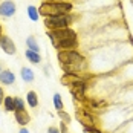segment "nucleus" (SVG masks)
<instances>
[{
    "mask_svg": "<svg viewBox=\"0 0 133 133\" xmlns=\"http://www.w3.org/2000/svg\"><path fill=\"white\" fill-rule=\"evenodd\" d=\"M26 99H28V104H29L31 107H37L38 106V98H37V93L35 92H28Z\"/></svg>",
    "mask_w": 133,
    "mask_h": 133,
    "instance_id": "nucleus-16",
    "label": "nucleus"
},
{
    "mask_svg": "<svg viewBox=\"0 0 133 133\" xmlns=\"http://www.w3.org/2000/svg\"><path fill=\"white\" fill-rule=\"evenodd\" d=\"M15 110H25V104L20 98H15Z\"/></svg>",
    "mask_w": 133,
    "mask_h": 133,
    "instance_id": "nucleus-20",
    "label": "nucleus"
},
{
    "mask_svg": "<svg viewBox=\"0 0 133 133\" xmlns=\"http://www.w3.org/2000/svg\"><path fill=\"white\" fill-rule=\"evenodd\" d=\"M3 104H5V109L8 112H15V98H12V96H5Z\"/></svg>",
    "mask_w": 133,
    "mask_h": 133,
    "instance_id": "nucleus-12",
    "label": "nucleus"
},
{
    "mask_svg": "<svg viewBox=\"0 0 133 133\" xmlns=\"http://www.w3.org/2000/svg\"><path fill=\"white\" fill-rule=\"evenodd\" d=\"M58 115H60V118L63 119V122H64V124H67V122L70 121V116L67 115V113L64 112V110H60V112H58Z\"/></svg>",
    "mask_w": 133,
    "mask_h": 133,
    "instance_id": "nucleus-19",
    "label": "nucleus"
},
{
    "mask_svg": "<svg viewBox=\"0 0 133 133\" xmlns=\"http://www.w3.org/2000/svg\"><path fill=\"white\" fill-rule=\"evenodd\" d=\"M0 72H2V67H0Z\"/></svg>",
    "mask_w": 133,
    "mask_h": 133,
    "instance_id": "nucleus-27",
    "label": "nucleus"
},
{
    "mask_svg": "<svg viewBox=\"0 0 133 133\" xmlns=\"http://www.w3.org/2000/svg\"><path fill=\"white\" fill-rule=\"evenodd\" d=\"M78 46V40L77 38H67V40H61L55 44V48L58 51H75V48Z\"/></svg>",
    "mask_w": 133,
    "mask_h": 133,
    "instance_id": "nucleus-7",
    "label": "nucleus"
},
{
    "mask_svg": "<svg viewBox=\"0 0 133 133\" xmlns=\"http://www.w3.org/2000/svg\"><path fill=\"white\" fill-rule=\"evenodd\" d=\"M0 48H2L3 52L8 54V55H14V54L17 52L15 43L9 37H6V35H2V38H0Z\"/></svg>",
    "mask_w": 133,
    "mask_h": 133,
    "instance_id": "nucleus-6",
    "label": "nucleus"
},
{
    "mask_svg": "<svg viewBox=\"0 0 133 133\" xmlns=\"http://www.w3.org/2000/svg\"><path fill=\"white\" fill-rule=\"evenodd\" d=\"M54 104H55V109L60 112V110H63V101H61V95L60 93H55L54 95Z\"/></svg>",
    "mask_w": 133,
    "mask_h": 133,
    "instance_id": "nucleus-18",
    "label": "nucleus"
},
{
    "mask_svg": "<svg viewBox=\"0 0 133 133\" xmlns=\"http://www.w3.org/2000/svg\"><path fill=\"white\" fill-rule=\"evenodd\" d=\"M26 46L29 48V51H34V52H38V51H40V48H38V43H37V40H35L34 37H28Z\"/></svg>",
    "mask_w": 133,
    "mask_h": 133,
    "instance_id": "nucleus-15",
    "label": "nucleus"
},
{
    "mask_svg": "<svg viewBox=\"0 0 133 133\" xmlns=\"http://www.w3.org/2000/svg\"><path fill=\"white\" fill-rule=\"evenodd\" d=\"M77 119L81 122V125H83V129H84V132L87 133L90 129L95 127V121H93V116L92 115H89L86 110H78L77 112Z\"/></svg>",
    "mask_w": 133,
    "mask_h": 133,
    "instance_id": "nucleus-4",
    "label": "nucleus"
},
{
    "mask_svg": "<svg viewBox=\"0 0 133 133\" xmlns=\"http://www.w3.org/2000/svg\"><path fill=\"white\" fill-rule=\"evenodd\" d=\"M70 11H72V3L70 2H44L38 8V12L43 17L63 15V14H69Z\"/></svg>",
    "mask_w": 133,
    "mask_h": 133,
    "instance_id": "nucleus-1",
    "label": "nucleus"
},
{
    "mask_svg": "<svg viewBox=\"0 0 133 133\" xmlns=\"http://www.w3.org/2000/svg\"><path fill=\"white\" fill-rule=\"evenodd\" d=\"M14 81H15V75H14L11 70L0 72V83L2 84H12Z\"/></svg>",
    "mask_w": 133,
    "mask_h": 133,
    "instance_id": "nucleus-10",
    "label": "nucleus"
},
{
    "mask_svg": "<svg viewBox=\"0 0 133 133\" xmlns=\"http://www.w3.org/2000/svg\"><path fill=\"white\" fill-rule=\"evenodd\" d=\"M28 15H29V18L32 20V22H37L38 18H40V12H38V9L35 8V6H28Z\"/></svg>",
    "mask_w": 133,
    "mask_h": 133,
    "instance_id": "nucleus-13",
    "label": "nucleus"
},
{
    "mask_svg": "<svg viewBox=\"0 0 133 133\" xmlns=\"http://www.w3.org/2000/svg\"><path fill=\"white\" fill-rule=\"evenodd\" d=\"M81 78L77 75V74H64L63 75V78H61V81L66 84V86H70V84H74V83H77V81H80Z\"/></svg>",
    "mask_w": 133,
    "mask_h": 133,
    "instance_id": "nucleus-11",
    "label": "nucleus"
},
{
    "mask_svg": "<svg viewBox=\"0 0 133 133\" xmlns=\"http://www.w3.org/2000/svg\"><path fill=\"white\" fill-rule=\"evenodd\" d=\"M26 58L29 60V61H31V63H35V64L41 61L40 54H38V52H34V51H29V49L26 51Z\"/></svg>",
    "mask_w": 133,
    "mask_h": 133,
    "instance_id": "nucleus-14",
    "label": "nucleus"
},
{
    "mask_svg": "<svg viewBox=\"0 0 133 133\" xmlns=\"http://www.w3.org/2000/svg\"><path fill=\"white\" fill-rule=\"evenodd\" d=\"M15 121L20 125H26L28 122L31 121V116L26 110H15Z\"/></svg>",
    "mask_w": 133,
    "mask_h": 133,
    "instance_id": "nucleus-9",
    "label": "nucleus"
},
{
    "mask_svg": "<svg viewBox=\"0 0 133 133\" xmlns=\"http://www.w3.org/2000/svg\"><path fill=\"white\" fill-rule=\"evenodd\" d=\"M18 133H29V132H28L26 129H22V130H20V132H18Z\"/></svg>",
    "mask_w": 133,
    "mask_h": 133,
    "instance_id": "nucleus-25",
    "label": "nucleus"
},
{
    "mask_svg": "<svg viewBox=\"0 0 133 133\" xmlns=\"http://www.w3.org/2000/svg\"><path fill=\"white\" fill-rule=\"evenodd\" d=\"M2 35H3V29H2V26H0V38H2Z\"/></svg>",
    "mask_w": 133,
    "mask_h": 133,
    "instance_id": "nucleus-26",
    "label": "nucleus"
},
{
    "mask_svg": "<svg viewBox=\"0 0 133 133\" xmlns=\"http://www.w3.org/2000/svg\"><path fill=\"white\" fill-rule=\"evenodd\" d=\"M3 99H5V93H3V90H2V87H0V104L3 103Z\"/></svg>",
    "mask_w": 133,
    "mask_h": 133,
    "instance_id": "nucleus-22",
    "label": "nucleus"
},
{
    "mask_svg": "<svg viewBox=\"0 0 133 133\" xmlns=\"http://www.w3.org/2000/svg\"><path fill=\"white\" fill-rule=\"evenodd\" d=\"M48 37L51 38L52 44L55 46L58 41L61 40H67V38H77V32L72 31V29H57V31H48Z\"/></svg>",
    "mask_w": 133,
    "mask_h": 133,
    "instance_id": "nucleus-3",
    "label": "nucleus"
},
{
    "mask_svg": "<svg viewBox=\"0 0 133 133\" xmlns=\"http://www.w3.org/2000/svg\"><path fill=\"white\" fill-rule=\"evenodd\" d=\"M15 14V3L11 0H6L3 3H0V15L3 17H12Z\"/></svg>",
    "mask_w": 133,
    "mask_h": 133,
    "instance_id": "nucleus-8",
    "label": "nucleus"
},
{
    "mask_svg": "<svg viewBox=\"0 0 133 133\" xmlns=\"http://www.w3.org/2000/svg\"><path fill=\"white\" fill-rule=\"evenodd\" d=\"M22 78L28 83H31V81L34 80V72L29 69V67H23L22 69Z\"/></svg>",
    "mask_w": 133,
    "mask_h": 133,
    "instance_id": "nucleus-17",
    "label": "nucleus"
},
{
    "mask_svg": "<svg viewBox=\"0 0 133 133\" xmlns=\"http://www.w3.org/2000/svg\"><path fill=\"white\" fill-rule=\"evenodd\" d=\"M72 23V15L63 14V15H51L44 17V26L49 31H57V29H66Z\"/></svg>",
    "mask_w": 133,
    "mask_h": 133,
    "instance_id": "nucleus-2",
    "label": "nucleus"
},
{
    "mask_svg": "<svg viewBox=\"0 0 133 133\" xmlns=\"http://www.w3.org/2000/svg\"><path fill=\"white\" fill-rule=\"evenodd\" d=\"M86 83L83 80L77 81V83H74V84H70V93L77 98V99H80V101H83L84 99V92H86Z\"/></svg>",
    "mask_w": 133,
    "mask_h": 133,
    "instance_id": "nucleus-5",
    "label": "nucleus"
},
{
    "mask_svg": "<svg viewBox=\"0 0 133 133\" xmlns=\"http://www.w3.org/2000/svg\"><path fill=\"white\" fill-rule=\"evenodd\" d=\"M48 133H60V130H58V129H55V127H49Z\"/></svg>",
    "mask_w": 133,
    "mask_h": 133,
    "instance_id": "nucleus-21",
    "label": "nucleus"
},
{
    "mask_svg": "<svg viewBox=\"0 0 133 133\" xmlns=\"http://www.w3.org/2000/svg\"><path fill=\"white\" fill-rule=\"evenodd\" d=\"M87 133H101V132H99L98 129H95V127H93V129H90V130H89Z\"/></svg>",
    "mask_w": 133,
    "mask_h": 133,
    "instance_id": "nucleus-23",
    "label": "nucleus"
},
{
    "mask_svg": "<svg viewBox=\"0 0 133 133\" xmlns=\"http://www.w3.org/2000/svg\"><path fill=\"white\" fill-rule=\"evenodd\" d=\"M61 132H63V133H66V132H67V129H66V124H64V122L61 124Z\"/></svg>",
    "mask_w": 133,
    "mask_h": 133,
    "instance_id": "nucleus-24",
    "label": "nucleus"
}]
</instances>
